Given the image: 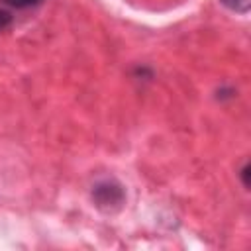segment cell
Returning a JSON list of instances; mask_svg holds the SVG:
<instances>
[{"label":"cell","mask_w":251,"mask_h":251,"mask_svg":"<svg viewBox=\"0 0 251 251\" xmlns=\"http://www.w3.org/2000/svg\"><path fill=\"white\" fill-rule=\"evenodd\" d=\"M92 200H94L96 208H100L104 212H116L124 206L126 192H124V186L120 182L106 178V180H100L92 188Z\"/></svg>","instance_id":"cell-1"},{"label":"cell","mask_w":251,"mask_h":251,"mask_svg":"<svg viewBox=\"0 0 251 251\" xmlns=\"http://www.w3.org/2000/svg\"><path fill=\"white\" fill-rule=\"evenodd\" d=\"M10 25H12V14L4 8H0V33L6 31Z\"/></svg>","instance_id":"cell-4"},{"label":"cell","mask_w":251,"mask_h":251,"mask_svg":"<svg viewBox=\"0 0 251 251\" xmlns=\"http://www.w3.org/2000/svg\"><path fill=\"white\" fill-rule=\"evenodd\" d=\"M226 8H229V10H233V12H237V14H245L247 10H249V2L251 0H220Z\"/></svg>","instance_id":"cell-2"},{"label":"cell","mask_w":251,"mask_h":251,"mask_svg":"<svg viewBox=\"0 0 251 251\" xmlns=\"http://www.w3.org/2000/svg\"><path fill=\"white\" fill-rule=\"evenodd\" d=\"M6 6L16 8V10H25V8H33L37 4H41L43 0H2Z\"/></svg>","instance_id":"cell-3"}]
</instances>
